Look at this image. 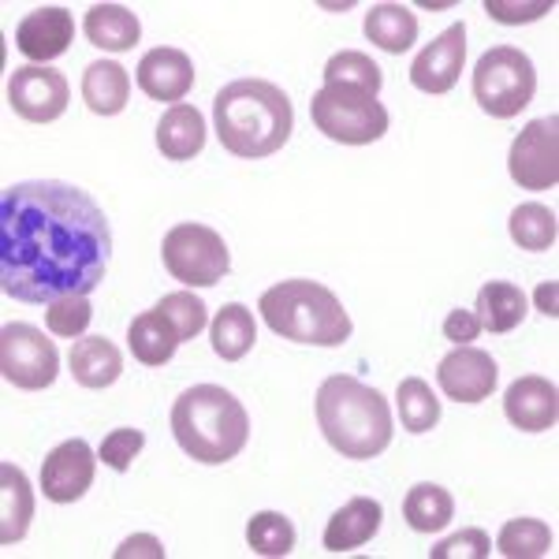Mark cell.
I'll return each mask as SVG.
<instances>
[{"label":"cell","instance_id":"1","mask_svg":"<svg viewBox=\"0 0 559 559\" xmlns=\"http://www.w3.org/2000/svg\"><path fill=\"white\" fill-rule=\"evenodd\" d=\"M112 231L102 205L60 179H26L0 194V292L15 302L90 295L105 280Z\"/></svg>","mask_w":559,"mask_h":559},{"label":"cell","instance_id":"2","mask_svg":"<svg viewBox=\"0 0 559 559\" xmlns=\"http://www.w3.org/2000/svg\"><path fill=\"white\" fill-rule=\"evenodd\" d=\"M216 139L231 157L258 160L287 146L295 128L292 97L269 79H236L213 97Z\"/></svg>","mask_w":559,"mask_h":559},{"label":"cell","instance_id":"3","mask_svg":"<svg viewBox=\"0 0 559 559\" xmlns=\"http://www.w3.org/2000/svg\"><path fill=\"white\" fill-rule=\"evenodd\" d=\"M318 426L344 459H377L392 444V407L358 377H329L318 388Z\"/></svg>","mask_w":559,"mask_h":559},{"label":"cell","instance_id":"4","mask_svg":"<svg viewBox=\"0 0 559 559\" xmlns=\"http://www.w3.org/2000/svg\"><path fill=\"white\" fill-rule=\"evenodd\" d=\"M173 432L194 463L221 466L231 463L250 440L247 407L221 384L187 388L173 407Z\"/></svg>","mask_w":559,"mask_h":559},{"label":"cell","instance_id":"5","mask_svg":"<svg viewBox=\"0 0 559 559\" xmlns=\"http://www.w3.org/2000/svg\"><path fill=\"white\" fill-rule=\"evenodd\" d=\"M276 336L310 347H340L350 340V318L336 295L318 280H280L258 302Z\"/></svg>","mask_w":559,"mask_h":559},{"label":"cell","instance_id":"6","mask_svg":"<svg viewBox=\"0 0 559 559\" xmlns=\"http://www.w3.org/2000/svg\"><path fill=\"white\" fill-rule=\"evenodd\" d=\"M310 116L324 139L344 142V146H369L392 128L388 108L355 86H321L310 97Z\"/></svg>","mask_w":559,"mask_h":559},{"label":"cell","instance_id":"7","mask_svg":"<svg viewBox=\"0 0 559 559\" xmlns=\"http://www.w3.org/2000/svg\"><path fill=\"white\" fill-rule=\"evenodd\" d=\"M537 94V68L515 45H496L474 68V97L496 120H511Z\"/></svg>","mask_w":559,"mask_h":559},{"label":"cell","instance_id":"8","mask_svg":"<svg viewBox=\"0 0 559 559\" xmlns=\"http://www.w3.org/2000/svg\"><path fill=\"white\" fill-rule=\"evenodd\" d=\"M165 269L187 287H213L228 276L231 258L224 239L205 224H176L160 247Z\"/></svg>","mask_w":559,"mask_h":559},{"label":"cell","instance_id":"9","mask_svg":"<svg viewBox=\"0 0 559 559\" xmlns=\"http://www.w3.org/2000/svg\"><path fill=\"white\" fill-rule=\"evenodd\" d=\"M60 350L34 324H4L0 332V377L23 392H41L57 381Z\"/></svg>","mask_w":559,"mask_h":559},{"label":"cell","instance_id":"10","mask_svg":"<svg viewBox=\"0 0 559 559\" xmlns=\"http://www.w3.org/2000/svg\"><path fill=\"white\" fill-rule=\"evenodd\" d=\"M508 173L522 191H552L559 183V120L540 116L511 142Z\"/></svg>","mask_w":559,"mask_h":559},{"label":"cell","instance_id":"11","mask_svg":"<svg viewBox=\"0 0 559 559\" xmlns=\"http://www.w3.org/2000/svg\"><path fill=\"white\" fill-rule=\"evenodd\" d=\"M71 86L60 71L26 64L15 68L8 79V105L15 116H23L26 123H52L68 112Z\"/></svg>","mask_w":559,"mask_h":559},{"label":"cell","instance_id":"12","mask_svg":"<svg viewBox=\"0 0 559 559\" xmlns=\"http://www.w3.org/2000/svg\"><path fill=\"white\" fill-rule=\"evenodd\" d=\"M496 381H500V369H496V358L489 350L459 344L452 355L440 358L437 366V384L448 400L455 403H481L496 392Z\"/></svg>","mask_w":559,"mask_h":559},{"label":"cell","instance_id":"13","mask_svg":"<svg viewBox=\"0 0 559 559\" xmlns=\"http://www.w3.org/2000/svg\"><path fill=\"white\" fill-rule=\"evenodd\" d=\"M97 455L86 440H64L57 444L41 463V496L52 503H75L83 500L86 489L94 485Z\"/></svg>","mask_w":559,"mask_h":559},{"label":"cell","instance_id":"14","mask_svg":"<svg viewBox=\"0 0 559 559\" xmlns=\"http://www.w3.org/2000/svg\"><path fill=\"white\" fill-rule=\"evenodd\" d=\"M463 68H466V26L455 23L418 52V60L411 64V83L421 94H448L459 83Z\"/></svg>","mask_w":559,"mask_h":559},{"label":"cell","instance_id":"15","mask_svg":"<svg viewBox=\"0 0 559 559\" xmlns=\"http://www.w3.org/2000/svg\"><path fill=\"white\" fill-rule=\"evenodd\" d=\"M75 41V23H71V12L68 8H57V4H45V8H34L26 12L20 26H15V45L26 60H57L64 57Z\"/></svg>","mask_w":559,"mask_h":559},{"label":"cell","instance_id":"16","mask_svg":"<svg viewBox=\"0 0 559 559\" xmlns=\"http://www.w3.org/2000/svg\"><path fill=\"white\" fill-rule=\"evenodd\" d=\"M139 90L153 102H173L183 105V97L191 94L194 86V64L183 49H173V45H157L146 57L139 60Z\"/></svg>","mask_w":559,"mask_h":559},{"label":"cell","instance_id":"17","mask_svg":"<svg viewBox=\"0 0 559 559\" xmlns=\"http://www.w3.org/2000/svg\"><path fill=\"white\" fill-rule=\"evenodd\" d=\"M503 414L522 432H545L559 418V392L545 377H519L503 395Z\"/></svg>","mask_w":559,"mask_h":559},{"label":"cell","instance_id":"18","mask_svg":"<svg viewBox=\"0 0 559 559\" xmlns=\"http://www.w3.org/2000/svg\"><path fill=\"white\" fill-rule=\"evenodd\" d=\"M381 519H384L381 503L369 500V496H355V500H347L344 508L329 519V526H324V548L336 556L355 552V548H362L377 537Z\"/></svg>","mask_w":559,"mask_h":559},{"label":"cell","instance_id":"19","mask_svg":"<svg viewBox=\"0 0 559 559\" xmlns=\"http://www.w3.org/2000/svg\"><path fill=\"white\" fill-rule=\"evenodd\" d=\"M68 366L83 388H108L123 373V350L105 336H83L71 344Z\"/></svg>","mask_w":559,"mask_h":559},{"label":"cell","instance_id":"20","mask_svg":"<svg viewBox=\"0 0 559 559\" xmlns=\"http://www.w3.org/2000/svg\"><path fill=\"white\" fill-rule=\"evenodd\" d=\"M34 519V489L26 474L12 463H0V545H15L26 537Z\"/></svg>","mask_w":559,"mask_h":559},{"label":"cell","instance_id":"21","mask_svg":"<svg viewBox=\"0 0 559 559\" xmlns=\"http://www.w3.org/2000/svg\"><path fill=\"white\" fill-rule=\"evenodd\" d=\"M83 102L94 116H116L131 102V75L116 60H97L83 71Z\"/></svg>","mask_w":559,"mask_h":559},{"label":"cell","instance_id":"22","mask_svg":"<svg viewBox=\"0 0 559 559\" xmlns=\"http://www.w3.org/2000/svg\"><path fill=\"white\" fill-rule=\"evenodd\" d=\"M83 31L90 45H97V49H105V52H128L142 38L139 15L123 4H94L86 12Z\"/></svg>","mask_w":559,"mask_h":559},{"label":"cell","instance_id":"23","mask_svg":"<svg viewBox=\"0 0 559 559\" xmlns=\"http://www.w3.org/2000/svg\"><path fill=\"white\" fill-rule=\"evenodd\" d=\"M205 146V120L194 105H173L157 123V150L168 160H191Z\"/></svg>","mask_w":559,"mask_h":559},{"label":"cell","instance_id":"24","mask_svg":"<svg viewBox=\"0 0 559 559\" xmlns=\"http://www.w3.org/2000/svg\"><path fill=\"white\" fill-rule=\"evenodd\" d=\"M128 344H131V355L139 358L142 366H165L168 358L176 355V347L183 344L176 332V324L165 318V313L153 306V310L139 313L128 329Z\"/></svg>","mask_w":559,"mask_h":559},{"label":"cell","instance_id":"25","mask_svg":"<svg viewBox=\"0 0 559 559\" xmlns=\"http://www.w3.org/2000/svg\"><path fill=\"white\" fill-rule=\"evenodd\" d=\"M366 38L377 49L400 57V52H407L418 41V15L407 4H373L366 12Z\"/></svg>","mask_w":559,"mask_h":559},{"label":"cell","instance_id":"26","mask_svg":"<svg viewBox=\"0 0 559 559\" xmlns=\"http://www.w3.org/2000/svg\"><path fill=\"white\" fill-rule=\"evenodd\" d=\"M474 318L481 321V329L489 332H511L526 321V295L519 292L508 280H489V284L477 292Z\"/></svg>","mask_w":559,"mask_h":559},{"label":"cell","instance_id":"27","mask_svg":"<svg viewBox=\"0 0 559 559\" xmlns=\"http://www.w3.org/2000/svg\"><path fill=\"white\" fill-rule=\"evenodd\" d=\"M213 350L224 358V362H239L242 355H250L258 340V324H254V313L247 310L242 302H228L216 310L213 318Z\"/></svg>","mask_w":559,"mask_h":559},{"label":"cell","instance_id":"28","mask_svg":"<svg viewBox=\"0 0 559 559\" xmlns=\"http://www.w3.org/2000/svg\"><path fill=\"white\" fill-rule=\"evenodd\" d=\"M452 515H455V500L444 485L421 481L403 500V519H407L414 534H437V530H444L452 522Z\"/></svg>","mask_w":559,"mask_h":559},{"label":"cell","instance_id":"29","mask_svg":"<svg viewBox=\"0 0 559 559\" xmlns=\"http://www.w3.org/2000/svg\"><path fill=\"white\" fill-rule=\"evenodd\" d=\"M381 68L358 49H344L336 57H329L324 64V86H355V90H366V94H381Z\"/></svg>","mask_w":559,"mask_h":559},{"label":"cell","instance_id":"30","mask_svg":"<svg viewBox=\"0 0 559 559\" xmlns=\"http://www.w3.org/2000/svg\"><path fill=\"white\" fill-rule=\"evenodd\" d=\"M400 421L403 429L414 432V437H421V432L437 429L440 421V400L432 395V388L421 381V377H407V381L400 384Z\"/></svg>","mask_w":559,"mask_h":559},{"label":"cell","instance_id":"31","mask_svg":"<svg viewBox=\"0 0 559 559\" xmlns=\"http://www.w3.org/2000/svg\"><path fill=\"white\" fill-rule=\"evenodd\" d=\"M496 548H500L508 559H537L552 552V530L540 519H511L508 526L496 537Z\"/></svg>","mask_w":559,"mask_h":559},{"label":"cell","instance_id":"32","mask_svg":"<svg viewBox=\"0 0 559 559\" xmlns=\"http://www.w3.org/2000/svg\"><path fill=\"white\" fill-rule=\"evenodd\" d=\"M508 228H511V239H515L522 250H548L556 242L559 224H556V213L548 210V205L526 202L511 213Z\"/></svg>","mask_w":559,"mask_h":559},{"label":"cell","instance_id":"33","mask_svg":"<svg viewBox=\"0 0 559 559\" xmlns=\"http://www.w3.org/2000/svg\"><path fill=\"white\" fill-rule=\"evenodd\" d=\"M247 545L254 548L258 556H269V559L292 556V548H295L292 519L280 515V511H258V515L247 522Z\"/></svg>","mask_w":559,"mask_h":559},{"label":"cell","instance_id":"34","mask_svg":"<svg viewBox=\"0 0 559 559\" xmlns=\"http://www.w3.org/2000/svg\"><path fill=\"white\" fill-rule=\"evenodd\" d=\"M90 321H94V306H90L86 295H68V299L45 306V324L60 340H83Z\"/></svg>","mask_w":559,"mask_h":559},{"label":"cell","instance_id":"35","mask_svg":"<svg viewBox=\"0 0 559 559\" xmlns=\"http://www.w3.org/2000/svg\"><path fill=\"white\" fill-rule=\"evenodd\" d=\"M157 310L176 324L179 340H194L198 332L205 329V321H210V310H205V302L198 299V295H191V292L165 295V299L157 302Z\"/></svg>","mask_w":559,"mask_h":559},{"label":"cell","instance_id":"36","mask_svg":"<svg viewBox=\"0 0 559 559\" xmlns=\"http://www.w3.org/2000/svg\"><path fill=\"white\" fill-rule=\"evenodd\" d=\"M142 448H146V432L142 429H112L102 440V452H97V459H102L105 466H112L116 474H128Z\"/></svg>","mask_w":559,"mask_h":559},{"label":"cell","instance_id":"37","mask_svg":"<svg viewBox=\"0 0 559 559\" xmlns=\"http://www.w3.org/2000/svg\"><path fill=\"white\" fill-rule=\"evenodd\" d=\"M492 545H489V534L485 530H459L455 537L440 540L437 548H432V559H452V556H463V559H489Z\"/></svg>","mask_w":559,"mask_h":559},{"label":"cell","instance_id":"38","mask_svg":"<svg viewBox=\"0 0 559 559\" xmlns=\"http://www.w3.org/2000/svg\"><path fill=\"white\" fill-rule=\"evenodd\" d=\"M444 336L452 340V344H474L477 336H481V321L474 318V310H452L444 318Z\"/></svg>","mask_w":559,"mask_h":559},{"label":"cell","instance_id":"39","mask_svg":"<svg viewBox=\"0 0 559 559\" xmlns=\"http://www.w3.org/2000/svg\"><path fill=\"white\" fill-rule=\"evenodd\" d=\"M489 8V15L492 20H500V23H526V20H540V15L548 12V8L552 4H545V0H540V4H530V8H511V4H500V0H492V4H485Z\"/></svg>","mask_w":559,"mask_h":559},{"label":"cell","instance_id":"40","mask_svg":"<svg viewBox=\"0 0 559 559\" xmlns=\"http://www.w3.org/2000/svg\"><path fill=\"white\" fill-rule=\"evenodd\" d=\"M128 556H153V559H165V548H160L157 537H128L120 548H116V559H128Z\"/></svg>","mask_w":559,"mask_h":559},{"label":"cell","instance_id":"41","mask_svg":"<svg viewBox=\"0 0 559 559\" xmlns=\"http://www.w3.org/2000/svg\"><path fill=\"white\" fill-rule=\"evenodd\" d=\"M537 306H540V313H545V318H556V284L552 280H548V284H540L537 287Z\"/></svg>","mask_w":559,"mask_h":559}]
</instances>
